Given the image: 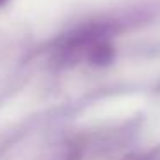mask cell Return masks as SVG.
Listing matches in <instances>:
<instances>
[{
	"label": "cell",
	"instance_id": "6da1fadb",
	"mask_svg": "<svg viewBox=\"0 0 160 160\" xmlns=\"http://www.w3.org/2000/svg\"><path fill=\"white\" fill-rule=\"evenodd\" d=\"M4 2H5V0H0V5H2V4H4Z\"/></svg>",
	"mask_w": 160,
	"mask_h": 160
}]
</instances>
